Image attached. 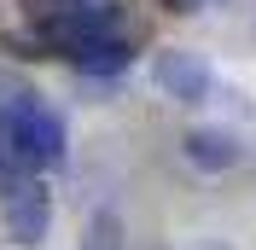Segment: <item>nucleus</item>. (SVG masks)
Wrapping results in <instances>:
<instances>
[{
    "instance_id": "nucleus-1",
    "label": "nucleus",
    "mask_w": 256,
    "mask_h": 250,
    "mask_svg": "<svg viewBox=\"0 0 256 250\" xmlns=\"http://www.w3.org/2000/svg\"><path fill=\"white\" fill-rule=\"evenodd\" d=\"M0 122H6V152H12V163L24 174H41V169H52V163H64V122L47 105L30 99L24 110L0 116Z\"/></svg>"
},
{
    "instance_id": "nucleus-2",
    "label": "nucleus",
    "mask_w": 256,
    "mask_h": 250,
    "mask_svg": "<svg viewBox=\"0 0 256 250\" xmlns=\"http://www.w3.org/2000/svg\"><path fill=\"white\" fill-rule=\"evenodd\" d=\"M152 82H158L175 105H198V99L210 94V64L198 58V52L169 47V52H158V64H152Z\"/></svg>"
},
{
    "instance_id": "nucleus-3",
    "label": "nucleus",
    "mask_w": 256,
    "mask_h": 250,
    "mask_svg": "<svg viewBox=\"0 0 256 250\" xmlns=\"http://www.w3.org/2000/svg\"><path fill=\"white\" fill-rule=\"evenodd\" d=\"M52 227V204L47 192L35 186V180H24V186L6 198V233H12V244H41Z\"/></svg>"
},
{
    "instance_id": "nucleus-4",
    "label": "nucleus",
    "mask_w": 256,
    "mask_h": 250,
    "mask_svg": "<svg viewBox=\"0 0 256 250\" xmlns=\"http://www.w3.org/2000/svg\"><path fill=\"white\" fill-rule=\"evenodd\" d=\"M180 157H186L198 174H222V169L239 163V140L222 134V128H192L186 140H180Z\"/></svg>"
},
{
    "instance_id": "nucleus-5",
    "label": "nucleus",
    "mask_w": 256,
    "mask_h": 250,
    "mask_svg": "<svg viewBox=\"0 0 256 250\" xmlns=\"http://www.w3.org/2000/svg\"><path fill=\"white\" fill-rule=\"evenodd\" d=\"M128 41H116V35H94V41H76L70 47V64H76L82 76H116V70H128Z\"/></svg>"
},
{
    "instance_id": "nucleus-6",
    "label": "nucleus",
    "mask_w": 256,
    "mask_h": 250,
    "mask_svg": "<svg viewBox=\"0 0 256 250\" xmlns=\"http://www.w3.org/2000/svg\"><path fill=\"white\" fill-rule=\"evenodd\" d=\"M94 250H116V221L99 216V227H94Z\"/></svg>"
},
{
    "instance_id": "nucleus-7",
    "label": "nucleus",
    "mask_w": 256,
    "mask_h": 250,
    "mask_svg": "<svg viewBox=\"0 0 256 250\" xmlns=\"http://www.w3.org/2000/svg\"><path fill=\"white\" fill-rule=\"evenodd\" d=\"M186 250H233V244H222V238H198V244H186Z\"/></svg>"
},
{
    "instance_id": "nucleus-8",
    "label": "nucleus",
    "mask_w": 256,
    "mask_h": 250,
    "mask_svg": "<svg viewBox=\"0 0 256 250\" xmlns=\"http://www.w3.org/2000/svg\"><path fill=\"white\" fill-rule=\"evenodd\" d=\"M204 0H169V12H198Z\"/></svg>"
}]
</instances>
